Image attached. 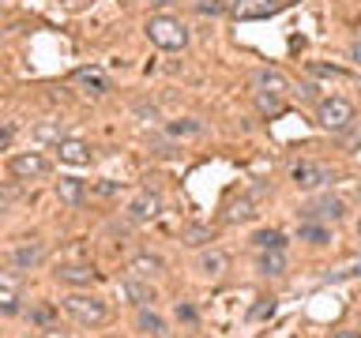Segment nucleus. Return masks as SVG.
Here are the masks:
<instances>
[{
    "label": "nucleus",
    "mask_w": 361,
    "mask_h": 338,
    "mask_svg": "<svg viewBox=\"0 0 361 338\" xmlns=\"http://www.w3.org/2000/svg\"><path fill=\"white\" fill-rule=\"evenodd\" d=\"M143 30L151 38V45H158L162 53H180L188 45V27L177 15H151L143 23Z\"/></svg>",
    "instance_id": "f03ea898"
},
{
    "label": "nucleus",
    "mask_w": 361,
    "mask_h": 338,
    "mask_svg": "<svg viewBox=\"0 0 361 338\" xmlns=\"http://www.w3.org/2000/svg\"><path fill=\"white\" fill-rule=\"evenodd\" d=\"M357 83H361V79H357Z\"/></svg>",
    "instance_id": "a18cd8bd"
},
{
    "label": "nucleus",
    "mask_w": 361,
    "mask_h": 338,
    "mask_svg": "<svg viewBox=\"0 0 361 338\" xmlns=\"http://www.w3.org/2000/svg\"><path fill=\"white\" fill-rule=\"evenodd\" d=\"M331 338H361V331H338V334H331Z\"/></svg>",
    "instance_id": "ea45409f"
},
{
    "label": "nucleus",
    "mask_w": 361,
    "mask_h": 338,
    "mask_svg": "<svg viewBox=\"0 0 361 338\" xmlns=\"http://www.w3.org/2000/svg\"><path fill=\"white\" fill-rule=\"evenodd\" d=\"M38 139H53V146H56L61 139H68V135H64V132H56L53 124H42V128H38Z\"/></svg>",
    "instance_id": "7c9ffc66"
},
{
    "label": "nucleus",
    "mask_w": 361,
    "mask_h": 338,
    "mask_svg": "<svg viewBox=\"0 0 361 338\" xmlns=\"http://www.w3.org/2000/svg\"><path fill=\"white\" fill-rule=\"evenodd\" d=\"M290 180L298 184L301 192H316V188H324V184H331L335 173L327 169L324 162H312V158H301V162H293L290 169Z\"/></svg>",
    "instance_id": "20e7f679"
},
{
    "label": "nucleus",
    "mask_w": 361,
    "mask_h": 338,
    "mask_svg": "<svg viewBox=\"0 0 361 338\" xmlns=\"http://www.w3.org/2000/svg\"><path fill=\"white\" fill-rule=\"evenodd\" d=\"M320 87H312V83H301V98H309V101H320V94H316Z\"/></svg>",
    "instance_id": "c9c22d12"
},
{
    "label": "nucleus",
    "mask_w": 361,
    "mask_h": 338,
    "mask_svg": "<svg viewBox=\"0 0 361 338\" xmlns=\"http://www.w3.org/2000/svg\"><path fill=\"white\" fill-rule=\"evenodd\" d=\"M53 192L61 203H68V207H83V199H87V184L79 177H61L53 184Z\"/></svg>",
    "instance_id": "f3484780"
},
{
    "label": "nucleus",
    "mask_w": 361,
    "mask_h": 338,
    "mask_svg": "<svg viewBox=\"0 0 361 338\" xmlns=\"http://www.w3.org/2000/svg\"><path fill=\"white\" fill-rule=\"evenodd\" d=\"M8 173L16 180H42L49 173V158L38 154V151H16L8 158Z\"/></svg>",
    "instance_id": "39448f33"
},
{
    "label": "nucleus",
    "mask_w": 361,
    "mask_h": 338,
    "mask_svg": "<svg viewBox=\"0 0 361 338\" xmlns=\"http://www.w3.org/2000/svg\"><path fill=\"white\" fill-rule=\"evenodd\" d=\"M151 151H154L158 158H173V154H177V146H173V143H154Z\"/></svg>",
    "instance_id": "473e14b6"
},
{
    "label": "nucleus",
    "mask_w": 361,
    "mask_h": 338,
    "mask_svg": "<svg viewBox=\"0 0 361 338\" xmlns=\"http://www.w3.org/2000/svg\"><path fill=\"white\" fill-rule=\"evenodd\" d=\"M56 151V158H61L64 165H90V158H94V151H90V143H83V139H72V135H68V139H61L53 146Z\"/></svg>",
    "instance_id": "f8f14e48"
},
{
    "label": "nucleus",
    "mask_w": 361,
    "mask_h": 338,
    "mask_svg": "<svg viewBox=\"0 0 361 338\" xmlns=\"http://www.w3.org/2000/svg\"><path fill=\"white\" fill-rule=\"evenodd\" d=\"M252 83L259 90H271V94H286V90H290V79L282 72H275V68H259V72L252 75Z\"/></svg>",
    "instance_id": "5701e85b"
},
{
    "label": "nucleus",
    "mask_w": 361,
    "mask_h": 338,
    "mask_svg": "<svg viewBox=\"0 0 361 338\" xmlns=\"http://www.w3.org/2000/svg\"><path fill=\"white\" fill-rule=\"evenodd\" d=\"M11 139H16V124H4V135H0V146H4V151H8V146H11Z\"/></svg>",
    "instance_id": "72a5a7b5"
},
{
    "label": "nucleus",
    "mask_w": 361,
    "mask_h": 338,
    "mask_svg": "<svg viewBox=\"0 0 361 338\" xmlns=\"http://www.w3.org/2000/svg\"><path fill=\"white\" fill-rule=\"evenodd\" d=\"M267 312H275V301H264V304H256V308L248 312V315H252V320H259V315H267Z\"/></svg>",
    "instance_id": "f704fd0d"
},
{
    "label": "nucleus",
    "mask_w": 361,
    "mask_h": 338,
    "mask_svg": "<svg viewBox=\"0 0 361 338\" xmlns=\"http://www.w3.org/2000/svg\"><path fill=\"white\" fill-rule=\"evenodd\" d=\"M135 113H140V117H151V120H158V109H154V106H135Z\"/></svg>",
    "instance_id": "e433bc0d"
},
{
    "label": "nucleus",
    "mask_w": 361,
    "mask_h": 338,
    "mask_svg": "<svg viewBox=\"0 0 361 338\" xmlns=\"http://www.w3.org/2000/svg\"><path fill=\"white\" fill-rule=\"evenodd\" d=\"M0 312L4 315H19V312H27L23 308V293H19V267H11L0 275Z\"/></svg>",
    "instance_id": "0eeeda50"
},
{
    "label": "nucleus",
    "mask_w": 361,
    "mask_h": 338,
    "mask_svg": "<svg viewBox=\"0 0 361 338\" xmlns=\"http://www.w3.org/2000/svg\"><path fill=\"white\" fill-rule=\"evenodd\" d=\"M357 203H361V192H357Z\"/></svg>",
    "instance_id": "c03bdc74"
},
{
    "label": "nucleus",
    "mask_w": 361,
    "mask_h": 338,
    "mask_svg": "<svg viewBox=\"0 0 361 338\" xmlns=\"http://www.w3.org/2000/svg\"><path fill=\"white\" fill-rule=\"evenodd\" d=\"M166 270V263H162V256H154V252H140L128 263V275H140V278H158Z\"/></svg>",
    "instance_id": "412c9836"
},
{
    "label": "nucleus",
    "mask_w": 361,
    "mask_h": 338,
    "mask_svg": "<svg viewBox=\"0 0 361 338\" xmlns=\"http://www.w3.org/2000/svg\"><path fill=\"white\" fill-rule=\"evenodd\" d=\"M135 327H140L143 334H151V338H169V327H166L162 315L154 312V304H147V308L135 312Z\"/></svg>",
    "instance_id": "a211bd4d"
},
{
    "label": "nucleus",
    "mask_w": 361,
    "mask_h": 338,
    "mask_svg": "<svg viewBox=\"0 0 361 338\" xmlns=\"http://www.w3.org/2000/svg\"><path fill=\"white\" fill-rule=\"evenodd\" d=\"M354 42H357V45H361V30H357V38H354Z\"/></svg>",
    "instance_id": "79ce46f5"
},
{
    "label": "nucleus",
    "mask_w": 361,
    "mask_h": 338,
    "mask_svg": "<svg viewBox=\"0 0 361 338\" xmlns=\"http://www.w3.org/2000/svg\"><path fill=\"white\" fill-rule=\"evenodd\" d=\"M90 192H94V196H117V192H121V184H117V180H94V184H90Z\"/></svg>",
    "instance_id": "c85d7f7f"
},
{
    "label": "nucleus",
    "mask_w": 361,
    "mask_h": 338,
    "mask_svg": "<svg viewBox=\"0 0 361 338\" xmlns=\"http://www.w3.org/2000/svg\"><path fill=\"white\" fill-rule=\"evenodd\" d=\"M256 106L267 113V117H275V113L286 109V101H282V94H271V90H256Z\"/></svg>",
    "instance_id": "bb28decb"
},
{
    "label": "nucleus",
    "mask_w": 361,
    "mask_h": 338,
    "mask_svg": "<svg viewBox=\"0 0 361 338\" xmlns=\"http://www.w3.org/2000/svg\"><path fill=\"white\" fill-rule=\"evenodd\" d=\"M309 72L312 75H324V79H338V75H343L338 68H327V64H309Z\"/></svg>",
    "instance_id": "2f4dec72"
},
{
    "label": "nucleus",
    "mask_w": 361,
    "mask_h": 338,
    "mask_svg": "<svg viewBox=\"0 0 361 338\" xmlns=\"http://www.w3.org/2000/svg\"><path fill=\"white\" fill-rule=\"evenodd\" d=\"M27 320H30V327H38V331H56V308L45 301L27 304Z\"/></svg>",
    "instance_id": "aec40b11"
},
{
    "label": "nucleus",
    "mask_w": 361,
    "mask_h": 338,
    "mask_svg": "<svg viewBox=\"0 0 361 338\" xmlns=\"http://www.w3.org/2000/svg\"><path fill=\"white\" fill-rule=\"evenodd\" d=\"M256 275L259 278H282L286 275V252H256Z\"/></svg>",
    "instance_id": "6ab92c4d"
},
{
    "label": "nucleus",
    "mask_w": 361,
    "mask_h": 338,
    "mask_svg": "<svg viewBox=\"0 0 361 338\" xmlns=\"http://www.w3.org/2000/svg\"><path fill=\"white\" fill-rule=\"evenodd\" d=\"M298 241L312 244V248H324V244H331L335 237H331V225H327V222H316V218H301V222H298Z\"/></svg>",
    "instance_id": "dca6fc26"
},
{
    "label": "nucleus",
    "mask_w": 361,
    "mask_h": 338,
    "mask_svg": "<svg viewBox=\"0 0 361 338\" xmlns=\"http://www.w3.org/2000/svg\"><path fill=\"white\" fill-rule=\"evenodd\" d=\"M166 135H169V139H185V135H203V120H196V117L169 120V124H166Z\"/></svg>",
    "instance_id": "393cba45"
},
{
    "label": "nucleus",
    "mask_w": 361,
    "mask_h": 338,
    "mask_svg": "<svg viewBox=\"0 0 361 338\" xmlns=\"http://www.w3.org/2000/svg\"><path fill=\"white\" fill-rule=\"evenodd\" d=\"M72 83L83 87L87 94H109V90H113L109 75L102 72V68H75V72H72Z\"/></svg>",
    "instance_id": "4468645a"
},
{
    "label": "nucleus",
    "mask_w": 361,
    "mask_h": 338,
    "mask_svg": "<svg viewBox=\"0 0 361 338\" xmlns=\"http://www.w3.org/2000/svg\"><path fill=\"white\" fill-rule=\"evenodd\" d=\"M226 8H230V15H237V19H267L286 4H282V0H226Z\"/></svg>",
    "instance_id": "1a4fd4ad"
},
{
    "label": "nucleus",
    "mask_w": 361,
    "mask_h": 338,
    "mask_svg": "<svg viewBox=\"0 0 361 338\" xmlns=\"http://www.w3.org/2000/svg\"><path fill=\"white\" fill-rule=\"evenodd\" d=\"M226 267H230V256H226L222 248H207V252H200V259H196L200 278H207V282L222 278V275H226Z\"/></svg>",
    "instance_id": "2eb2a0df"
},
{
    "label": "nucleus",
    "mask_w": 361,
    "mask_h": 338,
    "mask_svg": "<svg viewBox=\"0 0 361 338\" xmlns=\"http://www.w3.org/2000/svg\"><path fill=\"white\" fill-rule=\"evenodd\" d=\"M196 11H200V15H226L230 8H226V0H200Z\"/></svg>",
    "instance_id": "cd10ccee"
},
{
    "label": "nucleus",
    "mask_w": 361,
    "mask_h": 338,
    "mask_svg": "<svg viewBox=\"0 0 361 338\" xmlns=\"http://www.w3.org/2000/svg\"><path fill=\"white\" fill-rule=\"evenodd\" d=\"M282 4H293V0H282Z\"/></svg>",
    "instance_id": "37998d69"
},
{
    "label": "nucleus",
    "mask_w": 361,
    "mask_h": 338,
    "mask_svg": "<svg viewBox=\"0 0 361 338\" xmlns=\"http://www.w3.org/2000/svg\"><path fill=\"white\" fill-rule=\"evenodd\" d=\"M56 4H64V8H83L87 0H56Z\"/></svg>",
    "instance_id": "58836bf2"
},
{
    "label": "nucleus",
    "mask_w": 361,
    "mask_h": 338,
    "mask_svg": "<svg viewBox=\"0 0 361 338\" xmlns=\"http://www.w3.org/2000/svg\"><path fill=\"white\" fill-rule=\"evenodd\" d=\"M252 248L256 252H286V233L282 230H256Z\"/></svg>",
    "instance_id": "b1692460"
},
{
    "label": "nucleus",
    "mask_w": 361,
    "mask_h": 338,
    "mask_svg": "<svg viewBox=\"0 0 361 338\" xmlns=\"http://www.w3.org/2000/svg\"><path fill=\"white\" fill-rule=\"evenodd\" d=\"M357 237H361V218H357Z\"/></svg>",
    "instance_id": "a19ab883"
},
{
    "label": "nucleus",
    "mask_w": 361,
    "mask_h": 338,
    "mask_svg": "<svg viewBox=\"0 0 361 338\" xmlns=\"http://www.w3.org/2000/svg\"><path fill=\"white\" fill-rule=\"evenodd\" d=\"M222 218H226V222H252V218H256V199H252V196L230 199V203L222 207Z\"/></svg>",
    "instance_id": "4be33fe9"
},
{
    "label": "nucleus",
    "mask_w": 361,
    "mask_h": 338,
    "mask_svg": "<svg viewBox=\"0 0 361 338\" xmlns=\"http://www.w3.org/2000/svg\"><path fill=\"white\" fill-rule=\"evenodd\" d=\"M316 124H320L324 132H331V135H346L357 124L354 101H346V98H338V94L320 98V101H316Z\"/></svg>",
    "instance_id": "f257e3e1"
},
{
    "label": "nucleus",
    "mask_w": 361,
    "mask_h": 338,
    "mask_svg": "<svg viewBox=\"0 0 361 338\" xmlns=\"http://www.w3.org/2000/svg\"><path fill=\"white\" fill-rule=\"evenodd\" d=\"M350 61H354V64H361V45H357V42L350 45Z\"/></svg>",
    "instance_id": "4c0bfd02"
},
{
    "label": "nucleus",
    "mask_w": 361,
    "mask_h": 338,
    "mask_svg": "<svg viewBox=\"0 0 361 338\" xmlns=\"http://www.w3.org/2000/svg\"><path fill=\"white\" fill-rule=\"evenodd\" d=\"M53 278L61 286H90V282H98V270L90 263H61L53 270Z\"/></svg>",
    "instance_id": "ddd939ff"
},
{
    "label": "nucleus",
    "mask_w": 361,
    "mask_h": 338,
    "mask_svg": "<svg viewBox=\"0 0 361 338\" xmlns=\"http://www.w3.org/2000/svg\"><path fill=\"white\" fill-rule=\"evenodd\" d=\"M64 312L72 315L79 327H106L109 323V304L94 297V293H68L64 297Z\"/></svg>",
    "instance_id": "7ed1b4c3"
},
{
    "label": "nucleus",
    "mask_w": 361,
    "mask_h": 338,
    "mask_svg": "<svg viewBox=\"0 0 361 338\" xmlns=\"http://www.w3.org/2000/svg\"><path fill=\"white\" fill-rule=\"evenodd\" d=\"M45 244L38 241V237H27V241H19V244H11V252H8V263L11 267H19V270H38L45 263Z\"/></svg>",
    "instance_id": "423d86ee"
},
{
    "label": "nucleus",
    "mask_w": 361,
    "mask_h": 338,
    "mask_svg": "<svg viewBox=\"0 0 361 338\" xmlns=\"http://www.w3.org/2000/svg\"><path fill=\"white\" fill-rule=\"evenodd\" d=\"M177 320H180V323H196L200 312L192 308V304H180V301H177Z\"/></svg>",
    "instance_id": "c756f323"
},
{
    "label": "nucleus",
    "mask_w": 361,
    "mask_h": 338,
    "mask_svg": "<svg viewBox=\"0 0 361 338\" xmlns=\"http://www.w3.org/2000/svg\"><path fill=\"white\" fill-rule=\"evenodd\" d=\"M158 214H162V196H158V192H140V196L128 203L132 222H154Z\"/></svg>",
    "instance_id": "9b49d317"
},
{
    "label": "nucleus",
    "mask_w": 361,
    "mask_h": 338,
    "mask_svg": "<svg viewBox=\"0 0 361 338\" xmlns=\"http://www.w3.org/2000/svg\"><path fill=\"white\" fill-rule=\"evenodd\" d=\"M121 297L135 304V308H147V304H154V286L151 278H140V275H124L121 278Z\"/></svg>",
    "instance_id": "9d476101"
},
{
    "label": "nucleus",
    "mask_w": 361,
    "mask_h": 338,
    "mask_svg": "<svg viewBox=\"0 0 361 338\" xmlns=\"http://www.w3.org/2000/svg\"><path fill=\"white\" fill-rule=\"evenodd\" d=\"M211 241H214L211 225H188V230H185V244L188 248H203V244H211Z\"/></svg>",
    "instance_id": "a878e982"
},
{
    "label": "nucleus",
    "mask_w": 361,
    "mask_h": 338,
    "mask_svg": "<svg viewBox=\"0 0 361 338\" xmlns=\"http://www.w3.org/2000/svg\"><path fill=\"white\" fill-rule=\"evenodd\" d=\"M301 218H316V222H343V214H346V203L338 199V196H320V199H312L309 207H301L298 211Z\"/></svg>",
    "instance_id": "6e6552de"
}]
</instances>
